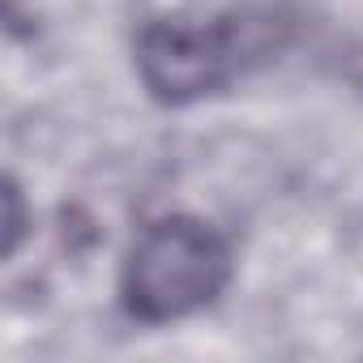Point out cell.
Instances as JSON below:
<instances>
[{"mask_svg": "<svg viewBox=\"0 0 363 363\" xmlns=\"http://www.w3.org/2000/svg\"><path fill=\"white\" fill-rule=\"evenodd\" d=\"M286 43V22L274 13H240L223 22H150L137 39V73L158 103H197L227 90L252 60Z\"/></svg>", "mask_w": 363, "mask_h": 363, "instance_id": "obj_1", "label": "cell"}, {"mask_svg": "<svg viewBox=\"0 0 363 363\" xmlns=\"http://www.w3.org/2000/svg\"><path fill=\"white\" fill-rule=\"evenodd\" d=\"M231 282L227 240L197 218H162L141 231L124 257L120 291L137 320L167 325L193 316L223 295Z\"/></svg>", "mask_w": 363, "mask_h": 363, "instance_id": "obj_2", "label": "cell"}, {"mask_svg": "<svg viewBox=\"0 0 363 363\" xmlns=\"http://www.w3.org/2000/svg\"><path fill=\"white\" fill-rule=\"evenodd\" d=\"M26 235V206H22V189H18V179H5V257L18 252Z\"/></svg>", "mask_w": 363, "mask_h": 363, "instance_id": "obj_3", "label": "cell"}]
</instances>
